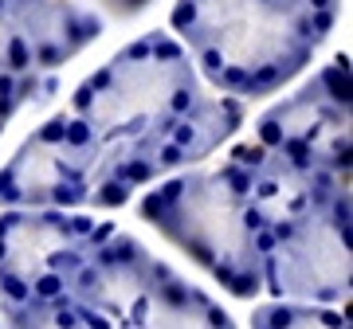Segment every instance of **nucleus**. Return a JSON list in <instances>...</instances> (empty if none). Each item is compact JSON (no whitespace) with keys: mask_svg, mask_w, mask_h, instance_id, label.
<instances>
[{"mask_svg":"<svg viewBox=\"0 0 353 329\" xmlns=\"http://www.w3.org/2000/svg\"><path fill=\"white\" fill-rule=\"evenodd\" d=\"M252 329H350V321H345L338 310L267 302L252 314Z\"/></svg>","mask_w":353,"mask_h":329,"instance_id":"nucleus-2","label":"nucleus"},{"mask_svg":"<svg viewBox=\"0 0 353 329\" xmlns=\"http://www.w3.org/2000/svg\"><path fill=\"white\" fill-rule=\"evenodd\" d=\"M263 286L275 298L341 302L350 294V196H330L326 208L294 215V228L263 259Z\"/></svg>","mask_w":353,"mask_h":329,"instance_id":"nucleus-1","label":"nucleus"}]
</instances>
